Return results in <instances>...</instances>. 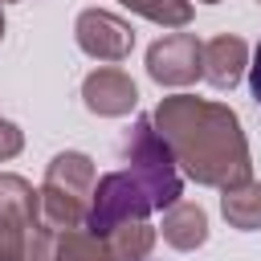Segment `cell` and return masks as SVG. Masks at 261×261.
<instances>
[{"label":"cell","mask_w":261,"mask_h":261,"mask_svg":"<svg viewBox=\"0 0 261 261\" xmlns=\"http://www.w3.org/2000/svg\"><path fill=\"white\" fill-rule=\"evenodd\" d=\"M155 130L167 139L179 171L204 188H237L253 179L249 139L237 110L196 94H171L155 106Z\"/></svg>","instance_id":"obj_1"},{"label":"cell","mask_w":261,"mask_h":261,"mask_svg":"<svg viewBox=\"0 0 261 261\" xmlns=\"http://www.w3.org/2000/svg\"><path fill=\"white\" fill-rule=\"evenodd\" d=\"M122 159H126V163H130V171L143 179V188L151 192L155 212L171 208V204L184 196L179 163H175V155H171L167 139L155 130V118H151V114L135 118L130 135H126V143H122Z\"/></svg>","instance_id":"obj_2"},{"label":"cell","mask_w":261,"mask_h":261,"mask_svg":"<svg viewBox=\"0 0 261 261\" xmlns=\"http://www.w3.org/2000/svg\"><path fill=\"white\" fill-rule=\"evenodd\" d=\"M155 212L151 192L143 188V179L126 167V171H106L98 175L94 192H90V212H86V228L106 237L110 228L126 224V220H147Z\"/></svg>","instance_id":"obj_3"},{"label":"cell","mask_w":261,"mask_h":261,"mask_svg":"<svg viewBox=\"0 0 261 261\" xmlns=\"http://www.w3.org/2000/svg\"><path fill=\"white\" fill-rule=\"evenodd\" d=\"M41 220V188L24 175H0V261H24L29 228Z\"/></svg>","instance_id":"obj_4"},{"label":"cell","mask_w":261,"mask_h":261,"mask_svg":"<svg viewBox=\"0 0 261 261\" xmlns=\"http://www.w3.org/2000/svg\"><path fill=\"white\" fill-rule=\"evenodd\" d=\"M147 73L159 86H192L204 77V41L196 33H167L147 49Z\"/></svg>","instance_id":"obj_5"},{"label":"cell","mask_w":261,"mask_h":261,"mask_svg":"<svg viewBox=\"0 0 261 261\" xmlns=\"http://www.w3.org/2000/svg\"><path fill=\"white\" fill-rule=\"evenodd\" d=\"M73 37H77V49L90 53L94 61H122L135 49V29L106 8H86L73 24Z\"/></svg>","instance_id":"obj_6"},{"label":"cell","mask_w":261,"mask_h":261,"mask_svg":"<svg viewBox=\"0 0 261 261\" xmlns=\"http://www.w3.org/2000/svg\"><path fill=\"white\" fill-rule=\"evenodd\" d=\"M82 102H86V110L98 114V118H122V114L135 110L139 90H135V82H130L126 69L102 65V69L86 73V82H82Z\"/></svg>","instance_id":"obj_7"},{"label":"cell","mask_w":261,"mask_h":261,"mask_svg":"<svg viewBox=\"0 0 261 261\" xmlns=\"http://www.w3.org/2000/svg\"><path fill=\"white\" fill-rule=\"evenodd\" d=\"M98 184V171H94V159L82 155V151H57L45 167V192H57V196H73L82 204H90V192Z\"/></svg>","instance_id":"obj_8"},{"label":"cell","mask_w":261,"mask_h":261,"mask_svg":"<svg viewBox=\"0 0 261 261\" xmlns=\"http://www.w3.org/2000/svg\"><path fill=\"white\" fill-rule=\"evenodd\" d=\"M249 69V45L237 33H220L204 41V82L216 90H232L241 73Z\"/></svg>","instance_id":"obj_9"},{"label":"cell","mask_w":261,"mask_h":261,"mask_svg":"<svg viewBox=\"0 0 261 261\" xmlns=\"http://www.w3.org/2000/svg\"><path fill=\"white\" fill-rule=\"evenodd\" d=\"M163 241L179 253H192L208 241V216L200 204L192 200H175L167 212H163Z\"/></svg>","instance_id":"obj_10"},{"label":"cell","mask_w":261,"mask_h":261,"mask_svg":"<svg viewBox=\"0 0 261 261\" xmlns=\"http://www.w3.org/2000/svg\"><path fill=\"white\" fill-rule=\"evenodd\" d=\"M106 249H110V261H147L155 249V228L147 220H126L106 232Z\"/></svg>","instance_id":"obj_11"},{"label":"cell","mask_w":261,"mask_h":261,"mask_svg":"<svg viewBox=\"0 0 261 261\" xmlns=\"http://www.w3.org/2000/svg\"><path fill=\"white\" fill-rule=\"evenodd\" d=\"M220 212H224V220L232 224V228H241V232H253V228H261V184H237V188H224V196H220Z\"/></svg>","instance_id":"obj_12"},{"label":"cell","mask_w":261,"mask_h":261,"mask_svg":"<svg viewBox=\"0 0 261 261\" xmlns=\"http://www.w3.org/2000/svg\"><path fill=\"white\" fill-rule=\"evenodd\" d=\"M53 261H110V249H106V237H98L86 224H77V228L57 232Z\"/></svg>","instance_id":"obj_13"},{"label":"cell","mask_w":261,"mask_h":261,"mask_svg":"<svg viewBox=\"0 0 261 261\" xmlns=\"http://www.w3.org/2000/svg\"><path fill=\"white\" fill-rule=\"evenodd\" d=\"M122 8L163 24V29H184L192 20V0H122Z\"/></svg>","instance_id":"obj_14"},{"label":"cell","mask_w":261,"mask_h":261,"mask_svg":"<svg viewBox=\"0 0 261 261\" xmlns=\"http://www.w3.org/2000/svg\"><path fill=\"white\" fill-rule=\"evenodd\" d=\"M20 147H24V135H20V126L16 122H0V159H12V155H20Z\"/></svg>","instance_id":"obj_15"},{"label":"cell","mask_w":261,"mask_h":261,"mask_svg":"<svg viewBox=\"0 0 261 261\" xmlns=\"http://www.w3.org/2000/svg\"><path fill=\"white\" fill-rule=\"evenodd\" d=\"M249 90L261 106V41H257V53H253V65H249Z\"/></svg>","instance_id":"obj_16"},{"label":"cell","mask_w":261,"mask_h":261,"mask_svg":"<svg viewBox=\"0 0 261 261\" xmlns=\"http://www.w3.org/2000/svg\"><path fill=\"white\" fill-rule=\"evenodd\" d=\"M0 41H4V16H0Z\"/></svg>","instance_id":"obj_17"},{"label":"cell","mask_w":261,"mask_h":261,"mask_svg":"<svg viewBox=\"0 0 261 261\" xmlns=\"http://www.w3.org/2000/svg\"><path fill=\"white\" fill-rule=\"evenodd\" d=\"M200 4H220V0H200Z\"/></svg>","instance_id":"obj_18"},{"label":"cell","mask_w":261,"mask_h":261,"mask_svg":"<svg viewBox=\"0 0 261 261\" xmlns=\"http://www.w3.org/2000/svg\"><path fill=\"white\" fill-rule=\"evenodd\" d=\"M0 4H16V0H0Z\"/></svg>","instance_id":"obj_19"},{"label":"cell","mask_w":261,"mask_h":261,"mask_svg":"<svg viewBox=\"0 0 261 261\" xmlns=\"http://www.w3.org/2000/svg\"><path fill=\"white\" fill-rule=\"evenodd\" d=\"M0 122H4V118H0Z\"/></svg>","instance_id":"obj_20"}]
</instances>
